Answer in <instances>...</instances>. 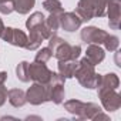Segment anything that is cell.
<instances>
[{"label": "cell", "instance_id": "7a4b0ae2", "mask_svg": "<svg viewBox=\"0 0 121 121\" xmlns=\"http://www.w3.org/2000/svg\"><path fill=\"white\" fill-rule=\"evenodd\" d=\"M94 64H91L88 60L84 57L78 61V67L74 73V77L78 80V83L84 87V88H97L101 76L95 73L94 70Z\"/></svg>", "mask_w": 121, "mask_h": 121}, {"label": "cell", "instance_id": "3957f363", "mask_svg": "<svg viewBox=\"0 0 121 121\" xmlns=\"http://www.w3.org/2000/svg\"><path fill=\"white\" fill-rule=\"evenodd\" d=\"M64 77H61L57 73L51 74L50 81L46 84L47 88V95L48 101H53L54 104H61L66 97V90H64Z\"/></svg>", "mask_w": 121, "mask_h": 121}, {"label": "cell", "instance_id": "d6986e66", "mask_svg": "<svg viewBox=\"0 0 121 121\" xmlns=\"http://www.w3.org/2000/svg\"><path fill=\"white\" fill-rule=\"evenodd\" d=\"M83 107H84V103L80 101V100H69V101L64 103V108H66L70 114H73V115H76V117L80 115Z\"/></svg>", "mask_w": 121, "mask_h": 121}, {"label": "cell", "instance_id": "8992f818", "mask_svg": "<svg viewBox=\"0 0 121 121\" xmlns=\"http://www.w3.org/2000/svg\"><path fill=\"white\" fill-rule=\"evenodd\" d=\"M26 100L33 104V105H40L44 104L46 101H48V95H47V88L46 84H40V83H34L26 93Z\"/></svg>", "mask_w": 121, "mask_h": 121}, {"label": "cell", "instance_id": "9a60e30c", "mask_svg": "<svg viewBox=\"0 0 121 121\" xmlns=\"http://www.w3.org/2000/svg\"><path fill=\"white\" fill-rule=\"evenodd\" d=\"M7 98H9V103L13 107H16V108L23 107L27 103L26 93L23 90H20V88H12V90H9L7 91Z\"/></svg>", "mask_w": 121, "mask_h": 121}, {"label": "cell", "instance_id": "2e32d148", "mask_svg": "<svg viewBox=\"0 0 121 121\" xmlns=\"http://www.w3.org/2000/svg\"><path fill=\"white\" fill-rule=\"evenodd\" d=\"M27 39H29V40H27V44H26V47H24V48H27V50H36V48H39V47L41 46V41L44 40V37L41 36V33H40V30H39L37 27L30 29V36H29Z\"/></svg>", "mask_w": 121, "mask_h": 121}, {"label": "cell", "instance_id": "8fae6325", "mask_svg": "<svg viewBox=\"0 0 121 121\" xmlns=\"http://www.w3.org/2000/svg\"><path fill=\"white\" fill-rule=\"evenodd\" d=\"M60 27L66 31H76L80 26H81V19L74 13V12H69V13H61L60 14Z\"/></svg>", "mask_w": 121, "mask_h": 121}, {"label": "cell", "instance_id": "52a82bcc", "mask_svg": "<svg viewBox=\"0 0 121 121\" xmlns=\"http://www.w3.org/2000/svg\"><path fill=\"white\" fill-rule=\"evenodd\" d=\"M98 97L105 111H117L121 107V95L115 90H101Z\"/></svg>", "mask_w": 121, "mask_h": 121}, {"label": "cell", "instance_id": "cb8c5ba5", "mask_svg": "<svg viewBox=\"0 0 121 121\" xmlns=\"http://www.w3.org/2000/svg\"><path fill=\"white\" fill-rule=\"evenodd\" d=\"M6 78H7V73L0 71V107H2L6 103V100H7V90L4 87Z\"/></svg>", "mask_w": 121, "mask_h": 121}, {"label": "cell", "instance_id": "6da1fadb", "mask_svg": "<svg viewBox=\"0 0 121 121\" xmlns=\"http://www.w3.org/2000/svg\"><path fill=\"white\" fill-rule=\"evenodd\" d=\"M107 3L108 0H80L74 13L81 22H88L93 17H103L105 14Z\"/></svg>", "mask_w": 121, "mask_h": 121}, {"label": "cell", "instance_id": "277c9868", "mask_svg": "<svg viewBox=\"0 0 121 121\" xmlns=\"http://www.w3.org/2000/svg\"><path fill=\"white\" fill-rule=\"evenodd\" d=\"M51 74L53 71L48 70L46 63H39V61L29 63V76H30V80H33L34 83L47 84L51 78Z\"/></svg>", "mask_w": 121, "mask_h": 121}, {"label": "cell", "instance_id": "d4e9b609", "mask_svg": "<svg viewBox=\"0 0 121 121\" xmlns=\"http://www.w3.org/2000/svg\"><path fill=\"white\" fill-rule=\"evenodd\" d=\"M51 57H53V51H51L48 47H43V48L39 50V53L36 54L34 61H39V63H47Z\"/></svg>", "mask_w": 121, "mask_h": 121}, {"label": "cell", "instance_id": "ffe728a7", "mask_svg": "<svg viewBox=\"0 0 121 121\" xmlns=\"http://www.w3.org/2000/svg\"><path fill=\"white\" fill-rule=\"evenodd\" d=\"M43 7L48 12V13H53V14H61L64 12L61 3L58 0H46L43 3Z\"/></svg>", "mask_w": 121, "mask_h": 121}, {"label": "cell", "instance_id": "e0dca14e", "mask_svg": "<svg viewBox=\"0 0 121 121\" xmlns=\"http://www.w3.org/2000/svg\"><path fill=\"white\" fill-rule=\"evenodd\" d=\"M101 111L100 105L98 104H94V103H84V107L78 115V118L81 120H93L98 112Z\"/></svg>", "mask_w": 121, "mask_h": 121}, {"label": "cell", "instance_id": "30bf717a", "mask_svg": "<svg viewBox=\"0 0 121 121\" xmlns=\"http://www.w3.org/2000/svg\"><path fill=\"white\" fill-rule=\"evenodd\" d=\"M105 12L108 14V24L112 30L120 27L121 22V0H108Z\"/></svg>", "mask_w": 121, "mask_h": 121}, {"label": "cell", "instance_id": "44dd1931", "mask_svg": "<svg viewBox=\"0 0 121 121\" xmlns=\"http://www.w3.org/2000/svg\"><path fill=\"white\" fill-rule=\"evenodd\" d=\"M16 74H17V78L23 83H27L30 81V76H29V63L27 61H22L19 63V66L16 67Z\"/></svg>", "mask_w": 121, "mask_h": 121}, {"label": "cell", "instance_id": "7402d4cb", "mask_svg": "<svg viewBox=\"0 0 121 121\" xmlns=\"http://www.w3.org/2000/svg\"><path fill=\"white\" fill-rule=\"evenodd\" d=\"M44 20H46V17H44V14H43L41 12H34V13L30 14V17L27 19V22H26V27L30 30V29H33V27H36V26L44 23Z\"/></svg>", "mask_w": 121, "mask_h": 121}, {"label": "cell", "instance_id": "f546056e", "mask_svg": "<svg viewBox=\"0 0 121 121\" xmlns=\"http://www.w3.org/2000/svg\"><path fill=\"white\" fill-rule=\"evenodd\" d=\"M3 30H4V24H3V20L0 19V36H2V33H3Z\"/></svg>", "mask_w": 121, "mask_h": 121}, {"label": "cell", "instance_id": "4fadbf2b", "mask_svg": "<svg viewBox=\"0 0 121 121\" xmlns=\"http://www.w3.org/2000/svg\"><path fill=\"white\" fill-rule=\"evenodd\" d=\"M118 86H120L118 76L114 74V73H108V74L101 76L97 88H98V91H101V90H117Z\"/></svg>", "mask_w": 121, "mask_h": 121}, {"label": "cell", "instance_id": "5b68a950", "mask_svg": "<svg viewBox=\"0 0 121 121\" xmlns=\"http://www.w3.org/2000/svg\"><path fill=\"white\" fill-rule=\"evenodd\" d=\"M54 56L58 61H67V60H77L81 54V47L80 46H71L66 40L60 44L54 51Z\"/></svg>", "mask_w": 121, "mask_h": 121}, {"label": "cell", "instance_id": "ba28073f", "mask_svg": "<svg viewBox=\"0 0 121 121\" xmlns=\"http://www.w3.org/2000/svg\"><path fill=\"white\" fill-rule=\"evenodd\" d=\"M0 37L4 41L13 44L16 47H26L27 40H29L24 31H22L20 29H13V27H4V30H3Z\"/></svg>", "mask_w": 121, "mask_h": 121}, {"label": "cell", "instance_id": "5bb4252c", "mask_svg": "<svg viewBox=\"0 0 121 121\" xmlns=\"http://www.w3.org/2000/svg\"><path fill=\"white\" fill-rule=\"evenodd\" d=\"M78 67L77 60H67V61H58V74L64 78L74 77V73Z\"/></svg>", "mask_w": 121, "mask_h": 121}, {"label": "cell", "instance_id": "603a6c76", "mask_svg": "<svg viewBox=\"0 0 121 121\" xmlns=\"http://www.w3.org/2000/svg\"><path fill=\"white\" fill-rule=\"evenodd\" d=\"M104 47L108 50V51H117V48H118V46H120V40H118V37L117 36H114V34H107V37H105V40H104Z\"/></svg>", "mask_w": 121, "mask_h": 121}, {"label": "cell", "instance_id": "ac0fdd59", "mask_svg": "<svg viewBox=\"0 0 121 121\" xmlns=\"http://www.w3.org/2000/svg\"><path fill=\"white\" fill-rule=\"evenodd\" d=\"M36 4V0H13L14 12L19 14H27Z\"/></svg>", "mask_w": 121, "mask_h": 121}, {"label": "cell", "instance_id": "f1b7e54d", "mask_svg": "<svg viewBox=\"0 0 121 121\" xmlns=\"http://www.w3.org/2000/svg\"><path fill=\"white\" fill-rule=\"evenodd\" d=\"M93 120H94V121H98V120H104V121H108V115H105V114H103V112L100 111V112H98V114H97V115L93 118Z\"/></svg>", "mask_w": 121, "mask_h": 121}, {"label": "cell", "instance_id": "4316f807", "mask_svg": "<svg viewBox=\"0 0 121 121\" xmlns=\"http://www.w3.org/2000/svg\"><path fill=\"white\" fill-rule=\"evenodd\" d=\"M63 41H64V40H63L61 37H58L56 33H53V34L50 36V39H48V48H50L51 51H54V50H56L60 44H61Z\"/></svg>", "mask_w": 121, "mask_h": 121}, {"label": "cell", "instance_id": "7c38bea8", "mask_svg": "<svg viewBox=\"0 0 121 121\" xmlns=\"http://www.w3.org/2000/svg\"><path fill=\"white\" fill-rule=\"evenodd\" d=\"M105 57V53L104 50L100 47V44H90L87 47V51H86V58L94 66L100 64Z\"/></svg>", "mask_w": 121, "mask_h": 121}, {"label": "cell", "instance_id": "9c48e42d", "mask_svg": "<svg viewBox=\"0 0 121 121\" xmlns=\"http://www.w3.org/2000/svg\"><path fill=\"white\" fill-rule=\"evenodd\" d=\"M108 33H105L104 30L98 29V27H94V26H88V27H84L81 30V40L88 43V44H103L105 37H107Z\"/></svg>", "mask_w": 121, "mask_h": 121}, {"label": "cell", "instance_id": "4dcf8cb0", "mask_svg": "<svg viewBox=\"0 0 121 121\" xmlns=\"http://www.w3.org/2000/svg\"><path fill=\"white\" fill-rule=\"evenodd\" d=\"M3 2H13V0H0V3H3Z\"/></svg>", "mask_w": 121, "mask_h": 121}, {"label": "cell", "instance_id": "484cf974", "mask_svg": "<svg viewBox=\"0 0 121 121\" xmlns=\"http://www.w3.org/2000/svg\"><path fill=\"white\" fill-rule=\"evenodd\" d=\"M60 14H53V13H50V16L44 20V23L47 24V27L51 30V31H54L56 33V30L60 27Z\"/></svg>", "mask_w": 121, "mask_h": 121}, {"label": "cell", "instance_id": "83f0119b", "mask_svg": "<svg viewBox=\"0 0 121 121\" xmlns=\"http://www.w3.org/2000/svg\"><path fill=\"white\" fill-rule=\"evenodd\" d=\"M13 10H14L13 2H3V3H0V13H2V14H10Z\"/></svg>", "mask_w": 121, "mask_h": 121}]
</instances>
